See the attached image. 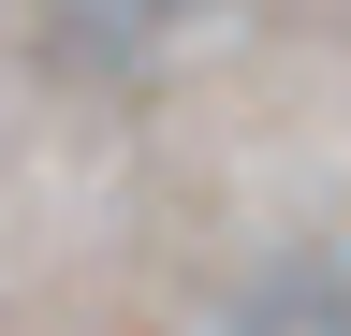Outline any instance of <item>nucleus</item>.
<instances>
[{"label":"nucleus","mask_w":351,"mask_h":336,"mask_svg":"<svg viewBox=\"0 0 351 336\" xmlns=\"http://www.w3.org/2000/svg\"><path fill=\"white\" fill-rule=\"evenodd\" d=\"M234 336H351V278H322V263H307V278H278V292H263Z\"/></svg>","instance_id":"obj_1"}]
</instances>
